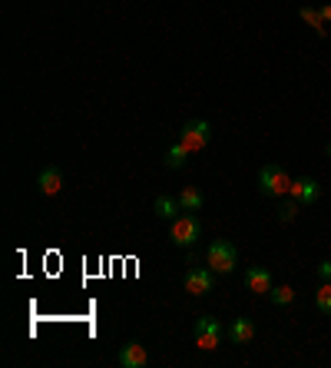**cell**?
<instances>
[{
	"mask_svg": "<svg viewBox=\"0 0 331 368\" xmlns=\"http://www.w3.org/2000/svg\"><path fill=\"white\" fill-rule=\"evenodd\" d=\"M298 14H301V20H305L308 27H315V34H318V37H325V34H328V23H325V17H321V10H315V7H301Z\"/></svg>",
	"mask_w": 331,
	"mask_h": 368,
	"instance_id": "14",
	"label": "cell"
},
{
	"mask_svg": "<svg viewBox=\"0 0 331 368\" xmlns=\"http://www.w3.org/2000/svg\"><path fill=\"white\" fill-rule=\"evenodd\" d=\"M176 199H179V206H183V213H199V209L205 206V196L196 189V186H183Z\"/></svg>",
	"mask_w": 331,
	"mask_h": 368,
	"instance_id": "12",
	"label": "cell"
},
{
	"mask_svg": "<svg viewBox=\"0 0 331 368\" xmlns=\"http://www.w3.org/2000/svg\"><path fill=\"white\" fill-rule=\"evenodd\" d=\"M222 335H225V329H222L219 318H212V315L196 318V349L216 351L222 345Z\"/></svg>",
	"mask_w": 331,
	"mask_h": 368,
	"instance_id": "4",
	"label": "cell"
},
{
	"mask_svg": "<svg viewBox=\"0 0 331 368\" xmlns=\"http://www.w3.org/2000/svg\"><path fill=\"white\" fill-rule=\"evenodd\" d=\"M321 17H325V23H331V7H328V3L321 7Z\"/></svg>",
	"mask_w": 331,
	"mask_h": 368,
	"instance_id": "20",
	"label": "cell"
},
{
	"mask_svg": "<svg viewBox=\"0 0 331 368\" xmlns=\"http://www.w3.org/2000/svg\"><path fill=\"white\" fill-rule=\"evenodd\" d=\"M205 266L216 272V276H229L236 266H239V252L229 239H212L205 249Z\"/></svg>",
	"mask_w": 331,
	"mask_h": 368,
	"instance_id": "1",
	"label": "cell"
},
{
	"mask_svg": "<svg viewBox=\"0 0 331 368\" xmlns=\"http://www.w3.org/2000/svg\"><path fill=\"white\" fill-rule=\"evenodd\" d=\"M328 156H331V143H328Z\"/></svg>",
	"mask_w": 331,
	"mask_h": 368,
	"instance_id": "21",
	"label": "cell"
},
{
	"mask_svg": "<svg viewBox=\"0 0 331 368\" xmlns=\"http://www.w3.org/2000/svg\"><path fill=\"white\" fill-rule=\"evenodd\" d=\"M172 242L176 246H183V249H189V246H196V242L203 239V222H199V216L196 213H179L176 219H172Z\"/></svg>",
	"mask_w": 331,
	"mask_h": 368,
	"instance_id": "3",
	"label": "cell"
},
{
	"mask_svg": "<svg viewBox=\"0 0 331 368\" xmlns=\"http://www.w3.org/2000/svg\"><path fill=\"white\" fill-rule=\"evenodd\" d=\"M288 196H295L298 203H315V199H318V183H315L312 176H301V180L292 183Z\"/></svg>",
	"mask_w": 331,
	"mask_h": 368,
	"instance_id": "11",
	"label": "cell"
},
{
	"mask_svg": "<svg viewBox=\"0 0 331 368\" xmlns=\"http://www.w3.org/2000/svg\"><path fill=\"white\" fill-rule=\"evenodd\" d=\"M269 299H272L275 305H292V302H295V289H292V285H272Z\"/></svg>",
	"mask_w": 331,
	"mask_h": 368,
	"instance_id": "18",
	"label": "cell"
},
{
	"mask_svg": "<svg viewBox=\"0 0 331 368\" xmlns=\"http://www.w3.org/2000/svg\"><path fill=\"white\" fill-rule=\"evenodd\" d=\"M37 189H40V196H56L63 189V173L56 166H43L37 176Z\"/></svg>",
	"mask_w": 331,
	"mask_h": 368,
	"instance_id": "8",
	"label": "cell"
},
{
	"mask_svg": "<svg viewBox=\"0 0 331 368\" xmlns=\"http://www.w3.org/2000/svg\"><path fill=\"white\" fill-rule=\"evenodd\" d=\"M318 276H321V282H331V259L318 262Z\"/></svg>",
	"mask_w": 331,
	"mask_h": 368,
	"instance_id": "19",
	"label": "cell"
},
{
	"mask_svg": "<svg viewBox=\"0 0 331 368\" xmlns=\"http://www.w3.org/2000/svg\"><path fill=\"white\" fill-rule=\"evenodd\" d=\"M245 285H249V292L269 295L272 292V272H269V269H262V266H252V269L245 272Z\"/></svg>",
	"mask_w": 331,
	"mask_h": 368,
	"instance_id": "9",
	"label": "cell"
},
{
	"mask_svg": "<svg viewBox=\"0 0 331 368\" xmlns=\"http://www.w3.org/2000/svg\"><path fill=\"white\" fill-rule=\"evenodd\" d=\"M315 305H318V312L331 315V282H321V285H318V292H315Z\"/></svg>",
	"mask_w": 331,
	"mask_h": 368,
	"instance_id": "17",
	"label": "cell"
},
{
	"mask_svg": "<svg viewBox=\"0 0 331 368\" xmlns=\"http://www.w3.org/2000/svg\"><path fill=\"white\" fill-rule=\"evenodd\" d=\"M185 160H189V149H185L183 143H176V147L166 149V166H169V169H183Z\"/></svg>",
	"mask_w": 331,
	"mask_h": 368,
	"instance_id": "15",
	"label": "cell"
},
{
	"mask_svg": "<svg viewBox=\"0 0 331 368\" xmlns=\"http://www.w3.org/2000/svg\"><path fill=\"white\" fill-rule=\"evenodd\" d=\"M179 213H183V206H179V199H176V196H159V199H156V216H159V219L172 222Z\"/></svg>",
	"mask_w": 331,
	"mask_h": 368,
	"instance_id": "13",
	"label": "cell"
},
{
	"mask_svg": "<svg viewBox=\"0 0 331 368\" xmlns=\"http://www.w3.org/2000/svg\"><path fill=\"white\" fill-rule=\"evenodd\" d=\"M212 285H216V272H212L209 266H192L183 279V289L189 295H209Z\"/></svg>",
	"mask_w": 331,
	"mask_h": 368,
	"instance_id": "6",
	"label": "cell"
},
{
	"mask_svg": "<svg viewBox=\"0 0 331 368\" xmlns=\"http://www.w3.org/2000/svg\"><path fill=\"white\" fill-rule=\"evenodd\" d=\"M229 338H232V345H249L255 338V322L252 318H236L229 325Z\"/></svg>",
	"mask_w": 331,
	"mask_h": 368,
	"instance_id": "10",
	"label": "cell"
},
{
	"mask_svg": "<svg viewBox=\"0 0 331 368\" xmlns=\"http://www.w3.org/2000/svg\"><path fill=\"white\" fill-rule=\"evenodd\" d=\"M298 199L295 196H282V206H278V222H295V216H298Z\"/></svg>",
	"mask_w": 331,
	"mask_h": 368,
	"instance_id": "16",
	"label": "cell"
},
{
	"mask_svg": "<svg viewBox=\"0 0 331 368\" xmlns=\"http://www.w3.org/2000/svg\"><path fill=\"white\" fill-rule=\"evenodd\" d=\"M209 140H212V127H209L205 120H189V123L179 129V143H183L189 153L205 149L209 147Z\"/></svg>",
	"mask_w": 331,
	"mask_h": 368,
	"instance_id": "5",
	"label": "cell"
},
{
	"mask_svg": "<svg viewBox=\"0 0 331 368\" xmlns=\"http://www.w3.org/2000/svg\"><path fill=\"white\" fill-rule=\"evenodd\" d=\"M116 358H119V365H126V368H146L149 365V351H146V345H139V342H126Z\"/></svg>",
	"mask_w": 331,
	"mask_h": 368,
	"instance_id": "7",
	"label": "cell"
},
{
	"mask_svg": "<svg viewBox=\"0 0 331 368\" xmlns=\"http://www.w3.org/2000/svg\"><path fill=\"white\" fill-rule=\"evenodd\" d=\"M292 176L275 163H265L258 169V193L262 196H288V189H292Z\"/></svg>",
	"mask_w": 331,
	"mask_h": 368,
	"instance_id": "2",
	"label": "cell"
}]
</instances>
